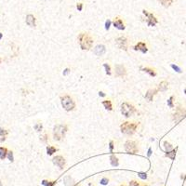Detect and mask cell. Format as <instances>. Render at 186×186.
Instances as JSON below:
<instances>
[{"mask_svg":"<svg viewBox=\"0 0 186 186\" xmlns=\"http://www.w3.org/2000/svg\"><path fill=\"white\" fill-rule=\"evenodd\" d=\"M79 45L83 50H89L93 45V39L88 33H81L78 36Z\"/></svg>","mask_w":186,"mask_h":186,"instance_id":"cell-1","label":"cell"},{"mask_svg":"<svg viewBox=\"0 0 186 186\" xmlns=\"http://www.w3.org/2000/svg\"><path fill=\"white\" fill-rule=\"evenodd\" d=\"M67 132V126L66 125H62L58 124L54 126L53 129V138L55 141H62L64 137L65 134Z\"/></svg>","mask_w":186,"mask_h":186,"instance_id":"cell-2","label":"cell"},{"mask_svg":"<svg viewBox=\"0 0 186 186\" xmlns=\"http://www.w3.org/2000/svg\"><path fill=\"white\" fill-rule=\"evenodd\" d=\"M121 131L126 135H132L138 128V123L136 122H125L121 125Z\"/></svg>","mask_w":186,"mask_h":186,"instance_id":"cell-3","label":"cell"},{"mask_svg":"<svg viewBox=\"0 0 186 186\" xmlns=\"http://www.w3.org/2000/svg\"><path fill=\"white\" fill-rule=\"evenodd\" d=\"M61 100H62V105L65 111H72V110H74L75 103H74V100L70 96H68V95L63 96L61 98Z\"/></svg>","mask_w":186,"mask_h":186,"instance_id":"cell-4","label":"cell"},{"mask_svg":"<svg viewBox=\"0 0 186 186\" xmlns=\"http://www.w3.org/2000/svg\"><path fill=\"white\" fill-rule=\"evenodd\" d=\"M121 113L126 117H130L136 113V109L134 108L133 105H131L128 103H124L121 105Z\"/></svg>","mask_w":186,"mask_h":186,"instance_id":"cell-5","label":"cell"},{"mask_svg":"<svg viewBox=\"0 0 186 186\" xmlns=\"http://www.w3.org/2000/svg\"><path fill=\"white\" fill-rule=\"evenodd\" d=\"M125 150H126V153L131 154V155L137 154L138 151H139L137 142L136 141H126V143H125Z\"/></svg>","mask_w":186,"mask_h":186,"instance_id":"cell-6","label":"cell"},{"mask_svg":"<svg viewBox=\"0 0 186 186\" xmlns=\"http://www.w3.org/2000/svg\"><path fill=\"white\" fill-rule=\"evenodd\" d=\"M142 13H143V15L145 16L146 23H147L148 26H155V25L157 24V22H158V21L155 17V15L153 13L149 12L148 10H142Z\"/></svg>","mask_w":186,"mask_h":186,"instance_id":"cell-7","label":"cell"},{"mask_svg":"<svg viewBox=\"0 0 186 186\" xmlns=\"http://www.w3.org/2000/svg\"><path fill=\"white\" fill-rule=\"evenodd\" d=\"M185 116H186V110H184L182 108H178L176 113L174 114V120H175V122H179Z\"/></svg>","mask_w":186,"mask_h":186,"instance_id":"cell-8","label":"cell"},{"mask_svg":"<svg viewBox=\"0 0 186 186\" xmlns=\"http://www.w3.org/2000/svg\"><path fill=\"white\" fill-rule=\"evenodd\" d=\"M117 47L123 49V50H128V41L125 37H119L115 40Z\"/></svg>","mask_w":186,"mask_h":186,"instance_id":"cell-9","label":"cell"},{"mask_svg":"<svg viewBox=\"0 0 186 186\" xmlns=\"http://www.w3.org/2000/svg\"><path fill=\"white\" fill-rule=\"evenodd\" d=\"M115 77H121L126 75V68L122 64H116L115 66Z\"/></svg>","mask_w":186,"mask_h":186,"instance_id":"cell-10","label":"cell"},{"mask_svg":"<svg viewBox=\"0 0 186 186\" xmlns=\"http://www.w3.org/2000/svg\"><path fill=\"white\" fill-rule=\"evenodd\" d=\"M53 163H54V165L60 167L61 170H62L65 166V159L62 155H58L53 158Z\"/></svg>","mask_w":186,"mask_h":186,"instance_id":"cell-11","label":"cell"},{"mask_svg":"<svg viewBox=\"0 0 186 186\" xmlns=\"http://www.w3.org/2000/svg\"><path fill=\"white\" fill-rule=\"evenodd\" d=\"M113 24H114V26L118 30H124L125 29V23H124L123 20L121 18H119V17L115 18V20L113 22Z\"/></svg>","mask_w":186,"mask_h":186,"instance_id":"cell-12","label":"cell"},{"mask_svg":"<svg viewBox=\"0 0 186 186\" xmlns=\"http://www.w3.org/2000/svg\"><path fill=\"white\" fill-rule=\"evenodd\" d=\"M135 50H140L142 53H146L148 51V48L146 47V44L143 43V42H139V43L134 47Z\"/></svg>","mask_w":186,"mask_h":186,"instance_id":"cell-13","label":"cell"},{"mask_svg":"<svg viewBox=\"0 0 186 186\" xmlns=\"http://www.w3.org/2000/svg\"><path fill=\"white\" fill-rule=\"evenodd\" d=\"M105 51H106V49L103 45H98L94 48V53L97 56H103L105 53Z\"/></svg>","mask_w":186,"mask_h":186,"instance_id":"cell-14","label":"cell"},{"mask_svg":"<svg viewBox=\"0 0 186 186\" xmlns=\"http://www.w3.org/2000/svg\"><path fill=\"white\" fill-rule=\"evenodd\" d=\"M26 23L30 27H36V17L32 14H28L26 16Z\"/></svg>","mask_w":186,"mask_h":186,"instance_id":"cell-15","label":"cell"},{"mask_svg":"<svg viewBox=\"0 0 186 186\" xmlns=\"http://www.w3.org/2000/svg\"><path fill=\"white\" fill-rule=\"evenodd\" d=\"M156 91H157V90H155V89H149V90L147 91V93L145 94V98H146L149 101H152V100H153V99H154L155 94L156 93Z\"/></svg>","mask_w":186,"mask_h":186,"instance_id":"cell-16","label":"cell"},{"mask_svg":"<svg viewBox=\"0 0 186 186\" xmlns=\"http://www.w3.org/2000/svg\"><path fill=\"white\" fill-rule=\"evenodd\" d=\"M7 131L3 128H0V141L1 142L5 141L6 138H7Z\"/></svg>","mask_w":186,"mask_h":186,"instance_id":"cell-17","label":"cell"},{"mask_svg":"<svg viewBox=\"0 0 186 186\" xmlns=\"http://www.w3.org/2000/svg\"><path fill=\"white\" fill-rule=\"evenodd\" d=\"M7 149L5 147H0V160H4L7 155Z\"/></svg>","mask_w":186,"mask_h":186,"instance_id":"cell-18","label":"cell"},{"mask_svg":"<svg viewBox=\"0 0 186 186\" xmlns=\"http://www.w3.org/2000/svg\"><path fill=\"white\" fill-rule=\"evenodd\" d=\"M103 105L104 106V108L106 110H108V111H112L113 110V106H112V103H111V100H103Z\"/></svg>","mask_w":186,"mask_h":186,"instance_id":"cell-19","label":"cell"},{"mask_svg":"<svg viewBox=\"0 0 186 186\" xmlns=\"http://www.w3.org/2000/svg\"><path fill=\"white\" fill-rule=\"evenodd\" d=\"M157 1L160 2V4H161L163 7H170L171 4L173 3V0H157Z\"/></svg>","mask_w":186,"mask_h":186,"instance_id":"cell-20","label":"cell"},{"mask_svg":"<svg viewBox=\"0 0 186 186\" xmlns=\"http://www.w3.org/2000/svg\"><path fill=\"white\" fill-rule=\"evenodd\" d=\"M167 87H168V83L167 81H162L161 83L159 84L158 89L160 91H166L167 89Z\"/></svg>","mask_w":186,"mask_h":186,"instance_id":"cell-21","label":"cell"},{"mask_svg":"<svg viewBox=\"0 0 186 186\" xmlns=\"http://www.w3.org/2000/svg\"><path fill=\"white\" fill-rule=\"evenodd\" d=\"M64 184L65 186H74V181L70 176H66L64 178Z\"/></svg>","mask_w":186,"mask_h":186,"instance_id":"cell-22","label":"cell"},{"mask_svg":"<svg viewBox=\"0 0 186 186\" xmlns=\"http://www.w3.org/2000/svg\"><path fill=\"white\" fill-rule=\"evenodd\" d=\"M110 160H111V165L113 167H117L119 162H118V158L115 155H112L110 156Z\"/></svg>","mask_w":186,"mask_h":186,"instance_id":"cell-23","label":"cell"},{"mask_svg":"<svg viewBox=\"0 0 186 186\" xmlns=\"http://www.w3.org/2000/svg\"><path fill=\"white\" fill-rule=\"evenodd\" d=\"M141 70L143 72H145L147 74H149L151 77H155L156 75V73L153 70V69H151V68H148V67H145V68H141Z\"/></svg>","mask_w":186,"mask_h":186,"instance_id":"cell-24","label":"cell"},{"mask_svg":"<svg viewBox=\"0 0 186 186\" xmlns=\"http://www.w3.org/2000/svg\"><path fill=\"white\" fill-rule=\"evenodd\" d=\"M166 155L168 157V158H170L171 160H174L175 159V156H176V150H171L170 152H167L166 153Z\"/></svg>","mask_w":186,"mask_h":186,"instance_id":"cell-25","label":"cell"},{"mask_svg":"<svg viewBox=\"0 0 186 186\" xmlns=\"http://www.w3.org/2000/svg\"><path fill=\"white\" fill-rule=\"evenodd\" d=\"M56 151H57V148H55L54 146H48L47 147V153L48 155H52Z\"/></svg>","mask_w":186,"mask_h":186,"instance_id":"cell-26","label":"cell"},{"mask_svg":"<svg viewBox=\"0 0 186 186\" xmlns=\"http://www.w3.org/2000/svg\"><path fill=\"white\" fill-rule=\"evenodd\" d=\"M164 148L166 150V152H170L172 150V145L170 144V142H167V141H164Z\"/></svg>","mask_w":186,"mask_h":186,"instance_id":"cell-27","label":"cell"},{"mask_svg":"<svg viewBox=\"0 0 186 186\" xmlns=\"http://www.w3.org/2000/svg\"><path fill=\"white\" fill-rule=\"evenodd\" d=\"M42 184L44 186H55L56 184V182H48V181H43L42 182Z\"/></svg>","mask_w":186,"mask_h":186,"instance_id":"cell-28","label":"cell"},{"mask_svg":"<svg viewBox=\"0 0 186 186\" xmlns=\"http://www.w3.org/2000/svg\"><path fill=\"white\" fill-rule=\"evenodd\" d=\"M7 157L8 158V160H10V162H13V160H14V157H13V152H12V151H8V152H7Z\"/></svg>","mask_w":186,"mask_h":186,"instance_id":"cell-29","label":"cell"},{"mask_svg":"<svg viewBox=\"0 0 186 186\" xmlns=\"http://www.w3.org/2000/svg\"><path fill=\"white\" fill-rule=\"evenodd\" d=\"M103 67L105 68L106 74H107L108 75L111 74V67H110V65H109V64H107V63H104V64H103Z\"/></svg>","mask_w":186,"mask_h":186,"instance_id":"cell-30","label":"cell"},{"mask_svg":"<svg viewBox=\"0 0 186 186\" xmlns=\"http://www.w3.org/2000/svg\"><path fill=\"white\" fill-rule=\"evenodd\" d=\"M129 186H147V185H145V184H141V183H139L136 181H131L129 182Z\"/></svg>","mask_w":186,"mask_h":186,"instance_id":"cell-31","label":"cell"},{"mask_svg":"<svg viewBox=\"0 0 186 186\" xmlns=\"http://www.w3.org/2000/svg\"><path fill=\"white\" fill-rule=\"evenodd\" d=\"M33 128H35V129L36 131H41V129H42V128H43V126H42V124L41 123H37V124H36L35 126H33Z\"/></svg>","mask_w":186,"mask_h":186,"instance_id":"cell-32","label":"cell"},{"mask_svg":"<svg viewBox=\"0 0 186 186\" xmlns=\"http://www.w3.org/2000/svg\"><path fill=\"white\" fill-rule=\"evenodd\" d=\"M172 100H173V96H171L170 99L167 100V105H168V107L170 108H173V103H172Z\"/></svg>","mask_w":186,"mask_h":186,"instance_id":"cell-33","label":"cell"},{"mask_svg":"<svg viewBox=\"0 0 186 186\" xmlns=\"http://www.w3.org/2000/svg\"><path fill=\"white\" fill-rule=\"evenodd\" d=\"M171 68H172L173 70H175L176 72H178V73H182V69L180 68V67L177 66V65H175V64H171Z\"/></svg>","mask_w":186,"mask_h":186,"instance_id":"cell-34","label":"cell"},{"mask_svg":"<svg viewBox=\"0 0 186 186\" xmlns=\"http://www.w3.org/2000/svg\"><path fill=\"white\" fill-rule=\"evenodd\" d=\"M139 177L141 179H142V180H145L146 178H147V175H146V173H143V172H140L139 174Z\"/></svg>","mask_w":186,"mask_h":186,"instance_id":"cell-35","label":"cell"},{"mask_svg":"<svg viewBox=\"0 0 186 186\" xmlns=\"http://www.w3.org/2000/svg\"><path fill=\"white\" fill-rule=\"evenodd\" d=\"M108 182H109V180L107 178H103L100 180V184H103V185H106L108 184Z\"/></svg>","mask_w":186,"mask_h":186,"instance_id":"cell-36","label":"cell"},{"mask_svg":"<svg viewBox=\"0 0 186 186\" xmlns=\"http://www.w3.org/2000/svg\"><path fill=\"white\" fill-rule=\"evenodd\" d=\"M40 140H41V141H43V142H47V141H48V136H47V134L45 133L43 136H41L40 137Z\"/></svg>","mask_w":186,"mask_h":186,"instance_id":"cell-37","label":"cell"},{"mask_svg":"<svg viewBox=\"0 0 186 186\" xmlns=\"http://www.w3.org/2000/svg\"><path fill=\"white\" fill-rule=\"evenodd\" d=\"M111 23H112V22L110 21V20H107V21H106V22H105V29H106V30H109L110 25H111Z\"/></svg>","mask_w":186,"mask_h":186,"instance_id":"cell-38","label":"cell"},{"mask_svg":"<svg viewBox=\"0 0 186 186\" xmlns=\"http://www.w3.org/2000/svg\"><path fill=\"white\" fill-rule=\"evenodd\" d=\"M109 148H110V152H111V153H113V151H114V141H110V143H109Z\"/></svg>","mask_w":186,"mask_h":186,"instance_id":"cell-39","label":"cell"},{"mask_svg":"<svg viewBox=\"0 0 186 186\" xmlns=\"http://www.w3.org/2000/svg\"><path fill=\"white\" fill-rule=\"evenodd\" d=\"M77 8L78 10V11H82V10H83V3H77Z\"/></svg>","mask_w":186,"mask_h":186,"instance_id":"cell-40","label":"cell"},{"mask_svg":"<svg viewBox=\"0 0 186 186\" xmlns=\"http://www.w3.org/2000/svg\"><path fill=\"white\" fill-rule=\"evenodd\" d=\"M70 72H71V71H70L69 68H66V69L63 71V75H68V74H70Z\"/></svg>","mask_w":186,"mask_h":186,"instance_id":"cell-41","label":"cell"},{"mask_svg":"<svg viewBox=\"0 0 186 186\" xmlns=\"http://www.w3.org/2000/svg\"><path fill=\"white\" fill-rule=\"evenodd\" d=\"M99 95H100V96H101V97H105V94H104L103 92H101V91H100V92H99Z\"/></svg>","mask_w":186,"mask_h":186,"instance_id":"cell-42","label":"cell"},{"mask_svg":"<svg viewBox=\"0 0 186 186\" xmlns=\"http://www.w3.org/2000/svg\"><path fill=\"white\" fill-rule=\"evenodd\" d=\"M151 152H152V150H151V148L148 150V156H150L151 155Z\"/></svg>","mask_w":186,"mask_h":186,"instance_id":"cell-43","label":"cell"},{"mask_svg":"<svg viewBox=\"0 0 186 186\" xmlns=\"http://www.w3.org/2000/svg\"><path fill=\"white\" fill-rule=\"evenodd\" d=\"M2 37H3V35H2V33H0V40L2 39Z\"/></svg>","mask_w":186,"mask_h":186,"instance_id":"cell-44","label":"cell"},{"mask_svg":"<svg viewBox=\"0 0 186 186\" xmlns=\"http://www.w3.org/2000/svg\"><path fill=\"white\" fill-rule=\"evenodd\" d=\"M0 186H3V185H2V182H1V181H0Z\"/></svg>","mask_w":186,"mask_h":186,"instance_id":"cell-45","label":"cell"},{"mask_svg":"<svg viewBox=\"0 0 186 186\" xmlns=\"http://www.w3.org/2000/svg\"><path fill=\"white\" fill-rule=\"evenodd\" d=\"M184 92H185V95H186V89H184Z\"/></svg>","mask_w":186,"mask_h":186,"instance_id":"cell-46","label":"cell"},{"mask_svg":"<svg viewBox=\"0 0 186 186\" xmlns=\"http://www.w3.org/2000/svg\"><path fill=\"white\" fill-rule=\"evenodd\" d=\"M89 186H92V184H91V183H89Z\"/></svg>","mask_w":186,"mask_h":186,"instance_id":"cell-47","label":"cell"}]
</instances>
